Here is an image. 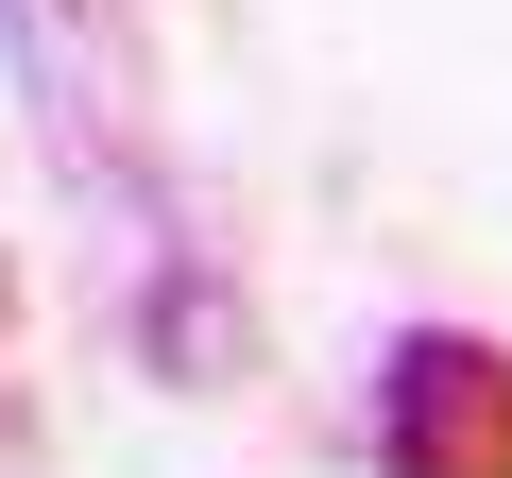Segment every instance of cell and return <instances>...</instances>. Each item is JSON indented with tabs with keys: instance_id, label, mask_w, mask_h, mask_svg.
<instances>
[{
	"instance_id": "cell-1",
	"label": "cell",
	"mask_w": 512,
	"mask_h": 478,
	"mask_svg": "<svg viewBox=\"0 0 512 478\" xmlns=\"http://www.w3.org/2000/svg\"><path fill=\"white\" fill-rule=\"evenodd\" d=\"M0 52H18V103L52 120L69 171L154 188V35H137V0H0Z\"/></svg>"
},
{
	"instance_id": "cell-2",
	"label": "cell",
	"mask_w": 512,
	"mask_h": 478,
	"mask_svg": "<svg viewBox=\"0 0 512 478\" xmlns=\"http://www.w3.org/2000/svg\"><path fill=\"white\" fill-rule=\"evenodd\" d=\"M376 478H512V342L393 325V359H376Z\"/></svg>"
},
{
	"instance_id": "cell-3",
	"label": "cell",
	"mask_w": 512,
	"mask_h": 478,
	"mask_svg": "<svg viewBox=\"0 0 512 478\" xmlns=\"http://www.w3.org/2000/svg\"><path fill=\"white\" fill-rule=\"evenodd\" d=\"M0 342H18V257H0Z\"/></svg>"
}]
</instances>
